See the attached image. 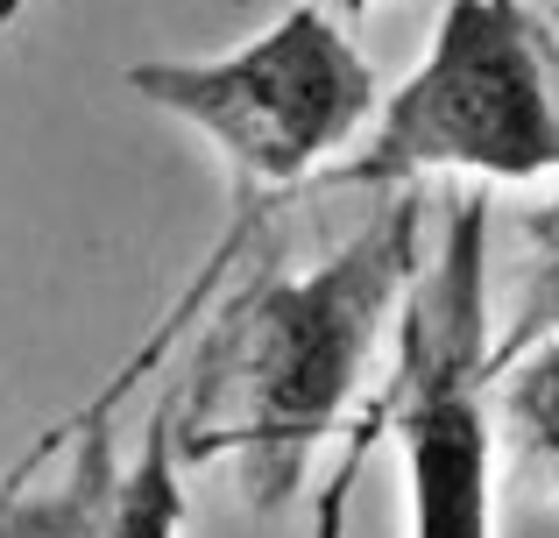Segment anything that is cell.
<instances>
[{
	"mask_svg": "<svg viewBox=\"0 0 559 538\" xmlns=\"http://www.w3.org/2000/svg\"><path fill=\"white\" fill-rule=\"evenodd\" d=\"M552 333H559V184L518 213V290H510V312L496 319L489 369L524 355L532 340H552Z\"/></svg>",
	"mask_w": 559,
	"mask_h": 538,
	"instance_id": "8992f818",
	"label": "cell"
},
{
	"mask_svg": "<svg viewBox=\"0 0 559 538\" xmlns=\"http://www.w3.org/2000/svg\"><path fill=\"white\" fill-rule=\"evenodd\" d=\"M333 8H341V22H361V14H369V0H333Z\"/></svg>",
	"mask_w": 559,
	"mask_h": 538,
	"instance_id": "30bf717a",
	"label": "cell"
},
{
	"mask_svg": "<svg viewBox=\"0 0 559 538\" xmlns=\"http://www.w3.org/2000/svg\"><path fill=\"white\" fill-rule=\"evenodd\" d=\"M418 276V206L396 199L319 270L255 290L219 319L199 375L178 404L185 461L241 468L248 497L276 503L298 489L312 446L341 426L369 355Z\"/></svg>",
	"mask_w": 559,
	"mask_h": 538,
	"instance_id": "6da1fadb",
	"label": "cell"
},
{
	"mask_svg": "<svg viewBox=\"0 0 559 538\" xmlns=\"http://www.w3.org/2000/svg\"><path fill=\"white\" fill-rule=\"evenodd\" d=\"M489 397H496V432H510L518 468L559 497V333L532 340L510 361H496Z\"/></svg>",
	"mask_w": 559,
	"mask_h": 538,
	"instance_id": "5b68a950",
	"label": "cell"
},
{
	"mask_svg": "<svg viewBox=\"0 0 559 538\" xmlns=\"http://www.w3.org/2000/svg\"><path fill=\"white\" fill-rule=\"evenodd\" d=\"M489 213L467 199L439 263L404 298L396 383L382 418L404 440L411 538H496V397H489Z\"/></svg>",
	"mask_w": 559,
	"mask_h": 538,
	"instance_id": "277c9868",
	"label": "cell"
},
{
	"mask_svg": "<svg viewBox=\"0 0 559 538\" xmlns=\"http://www.w3.org/2000/svg\"><path fill=\"white\" fill-rule=\"evenodd\" d=\"M128 93L191 121L248 184H305L382 113L369 57L326 0L284 8L241 50L128 64Z\"/></svg>",
	"mask_w": 559,
	"mask_h": 538,
	"instance_id": "3957f363",
	"label": "cell"
},
{
	"mask_svg": "<svg viewBox=\"0 0 559 538\" xmlns=\"http://www.w3.org/2000/svg\"><path fill=\"white\" fill-rule=\"evenodd\" d=\"M28 8H36V0H0V36H8V28H14V22H22V14H28Z\"/></svg>",
	"mask_w": 559,
	"mask_h": 538,
	"instance_id": "9c48e42d",
	"label": "cell"
},
{
	"mask_svg": "<svg viewBox=\"0 0 559 538\" xmlns=\"http://www.w3.org/2000/svg\"><path fill=\"white\" fill-rule=\"evenodd\" d=\"M376 432H382V411L369 418V426L355 432V446H347V461H341V475H333L326 489H319V511H312V538H341L347 531V497H355V475H361V461H369V446H376Z\"/></svg>",
	"mask_w": 559,
	"mask_h": 538,
	"instance_id": "ba28073f",
	"label": "cell"
},
{
	"mask_svg": "<svg viewBox=\"0 0 559 538\" xmlns=\"http://www.w3.org/2000/svg\"><path fill=\"white\" fill-rule=\"evenodd\" d=\"M439 170L496 184L559 178V93L518 0H447L432 50L382 99L369 150L333 184H411Z\"/></svg>",
	"mask_w": 559,
	"mask_h": 538,
	"instance_id": "7a4b0ae2",
	"label": "cell"
},
{
	"mask_svg": "<svg viewBox=\"0 0 559 538\" xmlns=\"http://www.w3.org/2000/svg\"><path fill=\"white\" fill-rule=\"evenodd\" d=\"M178 404H164L142 440L135 468L114 482V517H107V538H178L185 525V482H178Z\"/></svg>",
	"mask_w": 559,
	"mask_h": 538,
	"instance_id": "52a82bcc",
	"label": "cell"
}]
</instances>
